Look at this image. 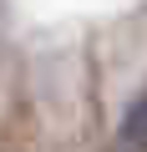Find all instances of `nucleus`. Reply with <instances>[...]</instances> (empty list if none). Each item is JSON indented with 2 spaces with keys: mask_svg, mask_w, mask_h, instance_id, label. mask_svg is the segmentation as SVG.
I'll return each instance as SVG.
<instances>
[{
  "mask_svg": "<svg viewBox=\"0 0 147 152\" xmlns=\"http://www.w3.org/2000/svg\"><path fill=\"white\" fill-rule=\"evenodd\" d=\"M122 152H147V91L122 117Z\"/></svg>",
  "mask_w": 147,
  "mask_h": 152,
  "instance_id": "obj_1",
  "label": "nucleus"
}]
</instances>
